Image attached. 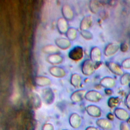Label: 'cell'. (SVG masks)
Returning <instances> with one entry per match:
<instances>
[{"mask_svg":"<svg viewBox=\"0 0 130 130\" xmlns=\"http://www.w3.org/2000/svg\"><path fill=\"white\" fill-rule=\"evenodd\" d=\"M97 124L101 127V128L106 129V130H110L112 128L113 125L112 123L107 119H98L96 121Z\"/></svg>","mask_w":130,"mask_h":130,"instance_id":"cell-18","label":"cell"},{"mask_svg":"<svg viewBox=\"0 0 130 130\" xmlns=\"http://www.w3.org/2000/svg\"><path fill=\"white\" fill-rule=\"evenodd\" d=\"M92 18L90 15L84 16L81 20L80 23V28L81 30H87L89 28L92 24Z\"/></svg>","mask_w":130,"mask_h":130,"instance_id":"cell-11","label":"cell"},{"mask_svg":"<svg viewBox=\"0 0 130 130\" xmlns=\"http://www.w3.org/2000/svg\"><path fill=\"white\" fill-rule=\"evenodd\" d=\"M80 34L83 38L87 40H90L93 38L92 34L88 30H81Z\"/></svg>","mask_w":130,"mask_h":130,"instance_id":"cell-25","label":"cell"},{"mask_svg":"<svg viewBox=\"0 0 130 130\" xmlns=\"http://www.w3.org/2000/svg\"><path fill=\"white\" fill-rule=\"evenodd\" d=\"M103 98L102 95L98 91L91 90L87 92L85 95V98L91 102H98Z\"/></svg>","mask_w":130,"mask_h":130,"instance_id":"cell-5","label":"cell"},{"mask_svg":"<svg viewBox=\"0 0 130 130\" xmlns=\"http://www.w3.org/2000/svg\"><path fill=\"white\" fill-rule=\"evenodd\" d=\"M114 114L117 118L123 121L128 120L129 117L128 112L122 108H116L114 111Z\"/></svg>","mask_w":130,"mask_h":130,"instance_id":"cell-13","label":"cell"},{"mask_svg":"<svg viewBox=\"0 0 130 130\" xmlns=\"http://www.w3.org/2000/svg\"><path fill=\"white\" fill-rule=\"evenodd\" d=\"M105 91L106 93L107 94H112V90H111V89H109V88H107V89H105Z\"/></svg>","mask_w":130,"mask_h":130,"instance_id":"cell-29","label":"cell"},{"mask_svg":"<svg viewBox=\"0 0 130 130\" xmlns=\"http://www.w3.org/2000/svg\"><path fill=\"white\" fill-rule=\"evenodd\" d=\"M36 84L40 87H45L50 85L51 84V80L44 76H38L35 79Z\"/></svg>","mask_w":130,"mask_h":130,"instance_id":"cell-9","label":"cell"},{"mask_svg":"<svg viewBox=\"0 0 130 130\" xmlns=\"http://www.w3.org/2000/svg\"><path fill=\"white\" fill-rule=\"evenodd\" d=\"M68 56L74 61H78L81 60L84 56V51L83 48L79 46L74 47L69 51Z\"/></svg>","mask_w":130,"mask_h":130,"instance_id":"cell-2","label":"cell"},{"mask_svg":"<svg viewBox=\"0 0 130 130\" xmlns=\"http://www.w3.org/2000/svg\"><path fill=\"white\" fill-rule=\"evenodd\" d=\"M120 130H130V127L126 122L123 121L120 124Z\"/></svg>","mask_w":130,"mask_h":130,"instance_id":"cell-27","label":"cell"},{"mask_svg":"<svg viewBox=\"0 0 130 130\" xmlns=\"http://www.w3.org/2000/svg\"><path fill=\"white\" fill-rule=\"evenodd\" d=\"M42 95L44 101L48 104L52 103L54 99V93L50 88H46L43 90Z\"/></svg>","mask_w":130,"mask_h":130,"instance_id":"cell-14","label":"cell"},{"mask_svg":"<svg viewBox=\"0 0 130 130\" xmlns=\"http://www.w3.org/2000/svg\"><path fill=\"white\" fill-rule=\"evenodd\" d=\"M86 111L91 116L99 117L101 115V109L95 105H89L86 108Z\"/></svg>","mask_w":130,"mask_h":130,"instance_id":"cell-15","label":"cell"},{"mask_svg":"<svg viewBox=\"0 0 130 130\" xmlns=\"http://www.w3.org/2000/svg\"><path fill=\"white\" fill-rule=\"evenodd\" d=\"M49 72L50 74L54 77L58 78H61L66 75V72L62 67L53 66L49 68Z\"/></svg>","mask_w":130,"mask_h":130,"instance_id":"cell-3","label":"cell"},{"mask_svg":"<svg viewBox=\"0 0 130 130\" xmlns=\"http://www.w3.org/2000/svg\"><path fill=\"white\" fill-rule=\"evenodd\" d=\"M46 60L49 63L56 66L61 63L63 61V57L58 53L48 55L46 58Z\"/></svg>","mask_w":130,"mask_h":130,"instance_id":"cell-10","label":"cell"},{"mask_svg":"<svg viewBox=\"0 0 130 130\" xmlns=\"http://www.w3.org/2000/svg\"><path fill=\"white\" fill-rule=\"evenodd\" d=\"M56 46L62 50H67L71 46V41L67 38H57L55 40Z\"/></svg>","mask_w":130,"mask_h":130,"instance_id":"cell-6","label":"cell"},{"mask_svg":"<svg viewBox=\"0 0 130 130\" xmlns=\"http://www.w3.org/2000/svg\"><path fill=\"white\" fill-rule=\"evenodd\" d=\"M119 103V99L117 98L112 97L108 100V105L110 107L113 108L116 106Z\"/></svg>","mask_w":130,"mask_h":130,"instance_id":"cell-26","label":"cell"},{"mask_svg":"<svg viewBox=\"0 0 130 130\" xmlns=\"http://www.w3.org/2000/svg\"><path fill=\"white\" fill-rule=\"evenodd\" d=\"M82 82V78L81 76L77 73L73 74L70 78V83L75 88H79Z\"/></svg>","mask_w":130,"mask_h":130,"instance_id":"cell-16","label":"cell"},{"mask_svg":"<svg viewBox=\"0 0 130 130\" xmlns=\"http://www.w3.org/2000/svg\"><path fill=\"white\" fill-rule=\"evenodd\" d=\"M95 70L94 63L90 59L85 60L81 64L82 73L85 76L91 75L94 73Z\"/></svg>","mask_w":130,"mask_h":130,"instance_id":"cell-1","label":"cell"},{"mask_svg":"<svg viewBox=\"0 0 130 130\" xmlns=\"http://www.w3.org/2000/svg\"><path fill=\"white\" fill-rule=\"evenodd\" d=\"M100 83L101 86L105 88H109L114 86L115 82L114 80L111 77H105L101 80Z\"/></svg>","mask_w":130,"mask_h":130,"instance_id":"cell-17","label":"cell"},{"mask_svg":"<svg viewBox=\"0 0 130 130\" xmlns=\"http://www.w3.org/2000/svg\"><path fill=\"white\" fill-rule=\"evenodd\" d=\"M118 50V46L113 43L108 44L104 50L105 55L107 56H109L114 54Z\"/></svg>","mask_w":130,"mask_h":130,"instance_id":"cell-20","label":"cell"},{"mask_svg":"<svg viewBox=\"0 0 130 130\" xmlns=\"http://www.w3.org/2000/svg\"><path fill=\"white\" fill-rule=\"evenodd\" d=\"M102 53L100 49L96 46L93 47L90 51V59L94 62L96 63L101 61Z\"/></svg>","mask_w":130,"mask_h":130,"instance_id":"cell-8","label":"cell"},{"mask_svg":"<svg viewBox=\"0 0 130 130\" xmlns=\"http://www.w3.org/2000/svg\"><path fill=\"white\" fill-rule=\"evenodd\" d=\"M56 27L60 34H66L69 29L67 20L63 17L59 18L57 20Z\"/></svg>","mask_w":130,"mask_h":130,"instance_id":"cell-7","label":"cell"},{"mask_svg":"<svg viewBox=\"0 0 130 130\" xmlns=\"http://www.w3.org/2000/svg\"><path fill=\"white\" fill-rule=\"evenodd\" d=\"M61 13L63 18L67 21H71L74 18V13L73 10L68 4H64L62 5L61 7Z\"/></svg>","mask_w":130,"mask_h":130,"instance_id":"cell-4","label":"cell"},{"mask_svg":"<svg viewBox=\"0 0 130 130\" xmlns=\"http://www.w3.org/2000/svg\"><path fill=\"white\" fill-rule=\"evenodd\" d=\"M86 92L85 90L79 89L76 90L71 95V100L73 102L78 103L80 102L85 98Z\"/></svg>","mask_w":130,"mask_h":130,"instance_id":"cell-12","label":"cell"},{"mask_svg":"<svg viewBox=\"0 0 130 130\" xmlns=\"http://www.w3.org/2000/svg\"><path fill=\"white\" fill-rule=\"evenodd\" d=\"M125 104L129 110H130V93L127 95L126 101H125Z\"/></svg>","mask_w":130,"mask_h":130,"instance_id":"cell-28","label":"cell"},{"mask_svg":"<svg viewBox=\"0 0 130 130\" xmlns=\"http://www.w3.org/2000/svg\"><path fill=\"white\" fill-rule=\"evenodd\" d=\"M107 117L110 120H113L114 118V116L111 113H109L108 115H107Z\"/></svg>","mask_w":130,"mask_h":130,"instance_id":"cell-30","label":"cell"},{"mask_svg":"<svg viewBox=\"0 0 130 130\" xmlns=\"http://www.w3.org/2000/svg\"><path fill=\"white\" fill-rule=\"evenodd\" d=\"M42 50L44 53L48 54L49 55L57 53L59 52L58 48L51 44H49L44 46L42 48Z\"/></svg>","mask_w":130,"mask_h":130,"instance_id":"cell-19","label":"cell"},{"mask_svg":"<svg viewBox=\"0 0 130 130\" xmlns=\"http://www.w3.org/2000/svg\"><path fill=\"white\" fill-rule=\"evenodd\" d=\"M71 124L73 126H78L81 121L80 117L76 113L72 114L70 118Z\"/></svg>","mask_w":130,"mask_h":130,"instance_id":"cell-23","label":"cell"},{"mask_svg":"<svg viewBox=\"0 0 130 130\" xmlns=\"http://www.w3.org/2000/svg\"><path fill=\"white\" fill-rule=\"evenodd\" d=\"M89 8L92 13L95 14L98 13L100 8L99 2L95 0L90 1L89 3Z\"/></svg>","mask_w":130,"mask_h":130,"instance_id":"cell-22","label":"cell"},{"mask_svg":"<svg viewBox=\"0 0 130 130\" xmlns=\"http://www.w3.org/2000/svg\"><path fill=\"white\" fill-rule=\"evenodd\" d=\"M77 30L74 27H70L67 30L66 36L67 38L70 41H74L77 37Z\"/></svg>","mask_w":130,"mask_h":130,"instance_id":"cell-21","label":"cell"},{"mask_svg":"<svg viewBox=\"0 0 130 130\" xmlns=\"http://www.w3.org/2000/svg\"><path fill=\"white\" fill-rule=\"evenodd\" d=\"M107 66L109 68V69L114 74H119L120 73V70L119 68L118 65L115 64L114 62H109L107 63Z\"/></svg>","mask_w":130,"mask_h":130,"instance_id":"cell-24","label":"cell"}]
</instances>
